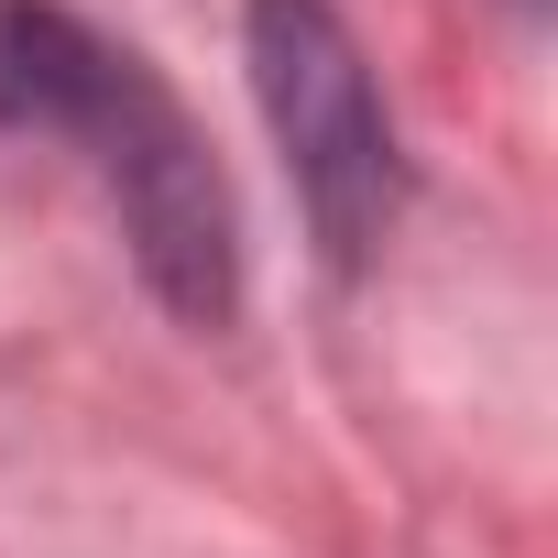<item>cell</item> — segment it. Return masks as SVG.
<instances>
[{
    "instance_id": "6da1fadb",
    "label": "cell",
    "mask_w": 558,
    "mask_h": 558,
    "mask_svg": "<svg viewBox=\"0 0 558 558\" xmlns=\"http://www.w3.org/2000/svg\"><path fill=\"white\" fill-rule=\"evenodd\" d=\"M0 132L56 143L99 186L143 296L175 329H230L241 318L252 252H241L230 165L143 45L99 34L66 0H0Z\"/></svg>"
},
{
    "instance_id": "7a4b0ae2",
    "label": "cell",
    "mask_w": 558,
    "mask_h": 558,
    "mask_svg": "<svg viewBox=\"0 0 558 558\" xmlns=\"http://www.w3.org/2000/svg\"><path fill=\"white\" fill-rule=\"evenodd\" d=\"M241 66H252V110L286 154L318 263L373 274L416 197V165H405V132H395V99L362 34L340 23V0H241Z\"/></svg>"
}]
</instances>
